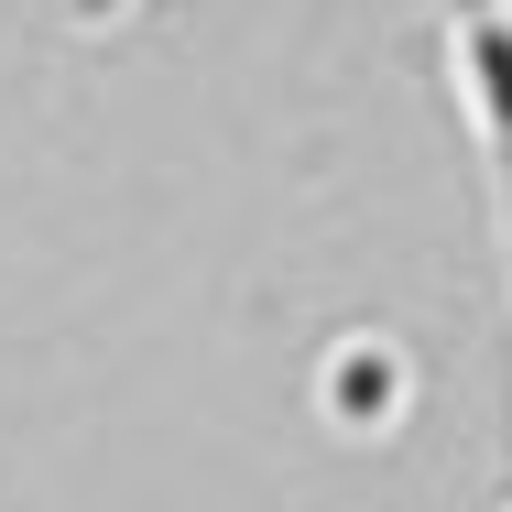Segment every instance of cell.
Listing matches in <instances>:
<instances>
[{
  "label": "cell",
  "mask_w": 512,
  "mask_h": 512,
  "mask_svg": "<svg viewBox=\"0 0 512 512\" xmlns=\"http://www.w3.org/2000/svg\"><path fill=\"white\" fill-rule=\"evenodd\" d=\"M142 0H66V22H131Z\"/></svg>",
  "instance_id": "6da1fadb"
}]
</instances>
